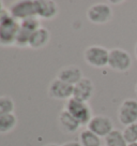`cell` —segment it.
I'll list each match as a JSON object with an SVG mask.
<instances>
[{"label":"cell","instance_id":"1","mask_svg":"<svg viewBox=\"0 0 137 146\" xmlns=\"http://www.w3.org/2000/svg\"><path fill=\"white\" fill-rule=\"evenodd\" d=\"M18 29L19 22L12 17L10 13L3 11L0 15V45H14L18 33Z\"/></svg>","mask_w":137,"mask_h":146},{"label":"cell","instance_id":"2","mask_svg":"<svg viewBox=\"0 0 137 146\" xmlns=\"http://www.w3.org/2000/svg\"><path fill=\"white\" fill-rule=\"evenodd\" d=\"M64 110H67L82 126H86L92 118L91 109L87 102L71 98L67 101Z\"/></svg>","mask_w":137,"mask_h":146},{"label":"cell","instance_id":"3","mask_svg":"<svg viewBox=\"0 0 137 146\" xmlns=\"http://www.w3.org/2000/svg\"><path fill=\"white\" fill-rule=\"evenodd\" d=\"M84 59L93 68H104L108 66L109 50H107V48H105L104 46L91 45L87 47L84 52Z\"/></svg>","mask_w":137,"mask_h":146},{"label":"cell","instance_id":"4","mask_svg":"<svg viewBox=\"0 0 137 146\" xmlns=\"http://www.w3.org/2000/svg\"><path fill=\"white\" fill-rule=\"evenodd\" d=\"M10 15L17 22H23L27 18L38 17L36 0H22L11 5Z\"/></svg>","mask_w":137,"mask_h":146},{"label":"cell","instance_id":"5","mask_svg":"<svg viewBox=\"0 0 137 146\" xmlns=\"http://www.w3.org/2000/svg\"><path fill=\"white\" fill-rule=\"evenodd\" d=\"M88 21L96 25H103L108 23L113 18V9L107 3H94L87 10Z\"/></svg>","mask_w":137,"mask_h":146},{"label":"cell","instance_id":"6","mask_svg":"<svg viewBox=\"0 0 137 146\" xmlns=\"http://www.w3.org/2000/svg\"><path fill=\"white\" fill-rule=\"evenodd\" d=\"M132 66V57L126 50L122 48H113L109 50L108 67L118 72H125Z\"/></svg>","mask_w":137,"mask_h":146},{"label":"cell","instance_id":"7","mask_svg":"<svg viewBox=\"0 0 137 146\" xmlns=\"http://www.w3.org/2000/svg\"><path fill=\"white\" fill-rule=\"evenodd\" d=\"M41 27L40 26V22L37 17L27 18L23 22H19V29L18 33L16 36V41H15V45L19 46V47H24V46H28L29 44V40L32 33L36 31L37 29Z\"/></svg>","mask_w":137,"mask_h":146},{"label":"cell","instance_id":"8","mask_svg":"<svg viewBox=\"0 0 137 146\" xmlns=\"http://www.w3.org/2000/svg\"><path fill=\"white\" fill-rule=\"evenodd\" d=\"M87 129L100 137H106L114 130L113 120L105 115H96L92 116L87 125Z\"/></svg>","mask_w":137,"mask_h":146},{"label":"cell","instance_id":"9","mask_svg":"<svg viewBox=\"0 0 137 146\" xmlns=\"http://www.w3.org/2000/svg\"><path fill=\"white\" fill-rule=\"evenodd\" d=\"M118 120L125 127L137 123V100L126 99L120 104L118 110Z\"/></svg>","mask_w":137,"mask_h":146},{"label":"cell","instance_id":"10","mask_svg":"<svg viewBox=\"0 0 137 146\" xmlns=\"http://www.w3.org/2000/svg\"><path fill=\"white\" fill-rule=\"evenodd\" d=\"M74 86L55 78L48 87V95L56 100H68L73 98Z\"/></svg>","mask_w":137,"mask_h":146},{"label":"cell","instance_id":"11","mask_svg":"<svg viewBox=\"0 0 137 146\" xmlns=\"http://www.w3.org/2000/svg\"><path fill=\"white\" fill-rule=\"evenodd\" d=\"M94 94V85L90 78H82L79 82L74 85L73 98L79 101L88 102Z\"/></svg>","mask_w":137,"mask_h":146},{"label":"cell","instance_id":"12","mask_svg":"<svg viewBox=\"0 0 137 146\" xmlns=\"http://www.w3.org/2000/svg\"><path fill=\"white\" fill-rule=\"evenodd\" d=\"M57 78L62 82L70 84V85H76L82 78V71L78 67L75 66H68L60 70L57 74Z\"/></svg>","mask_w":137,"mask_h":146},{"label":"cell","instance_id":"13","mask_svg":"<svg viewBox=\"0 0 137 146\" xmlns=\"http://www.w3.org/2000/svg\"><path fill=\"white\" fill-rule=\"evenodd\" d=\"M37 14L39 17L44 19L54 18L58 13V7L55 1L51 0H36Z\"/></svg>","mask_w":137,"mask_h":146},{"label":"cell","instance_id":"14","mask_svg":"<svg viewBox=\"0 0 137 146\" xmlns=\"http://www.w3.org/2000/svg\"><path fill=\"white\" fill-rule=\"evenodd\" d=\"M49 31L44 27H40L39 29H37L36 31L32 33V36H30L29 40V44L28 46L31 47L33 50H41L44 46H46V44L49 41Z\"/></svg>","mask_w":137,"mask_h":146},{"label":"cell","instance_id":"15","mask_svg":"<svg viewBox=\"0 0 137 146\" xmlns=\"http://www.w3.org/2000/svg\"><path fill=\"white\" fill-rule=\"evenodd\" d=\"M59 125L60 128L67 133L76 132L82 126L67 110H63L59 114Z\"/></svg>","mask_w":137,"mask_h":146},{"label":"cell","instance_id":"16","mask_svg":"<svg viewBox=\"0 0 137 146\" xmlns=\"http://www.w3.org/2000/svg\"><path fill=\"white\" fill-rule=\"evenodd\" d=\"M79 143L82 146H102L101 137L94 134L89 129H84L80 132Z\"/></svg>","mask_w":137,"mask_h":146},{"label":"cell","instance_id":"17","mask_svg":"<svg viewBox=\"0 0 137 146\" xmlns=\"http://www.w3.org/2000/svg\"><path fill=\"white\" fill-rule=\"evenodd\" d=\"M17 125V117L11 113L3 116H0V134L9 133Z\"/></svg>","mask_w":137,"mask_h":146},{"label":"cell","instance_id":"18","mask_svg":"<svg viewBox=\"0 0 137 146\" xmlns=\"http://www.w3.org/2000/svg\"><path fill=\"white\" fill-rule=\"evenodd\" d=\"M105 146H128V142L125 141L122 131L114 129L105 137Z\"/></svg>","mask_w":137,"mask_h":146},{"label":"cell","instance_id":"19","mask_svg":"<svg viewBox=\"0 0 137 146\" xmlns=\"http://www.w3.org/2000/svg\"><path fill=\"white\" fill-rule=\"evenodd\" d=\"M14 111V102L8 96H0V116L11 114Z\"/></svg>","mask_w":137,"mask_h":146},{"label":"cell","instance_id":"20","mask_svg":"<svg viewBox=\"0 0 137 146\" xmlns=\"http://www.w3.org/2000/svg\"><path fill=\"white\" fill-rule=\"evenodd\" d=\"M122 133H123L124 139L128 142V144L137 143V123L126 126L123 129Z\"/></svg>","mask_w":137,"mask_h":146},{"label":"cell","instance_id":"21","mask_svg":"<svg viewBox=\"0 0 137 146\" xmlns=\"http://www.w3.org/2000/svg\"><path fill=\"white\" fill-rule=\"evenodd\" d=\"M61 146H82V145H80V143H79V142L68 141V142H65V143H63Z\"/></svg>","mask_w":137,"mask_h":146},{"label":"cell","instance_id":"22","mask_svg":"<svg viewBox=\"0 0 137 146\" xmlns=\"http://www.w3.org/2000/svg\"><path fill=\"white\" fill-rule=\"evenodd\" d=\"M5 10H3V5H2V2L0 1V15L2 14V12H3Z\"/></svg>","mask_w":137,"mask_h":146},{"label":"cell","instance_id":"23","mask_svg":"<svg viewBox=\"0 0 137 146\" xmlns=\"http://www.w3.org/2000/svg\"><path fill=\"white\" fill-rule=\"evenodd\" d=\"M135 57H136V59H137V43H136V45H135Z\"/></svg>","mask_w":137,"mask_h":146},{"label":"cell","instance_id":"24","mask_svg":"<svg viewBox=\"0 0 137 146\" xmlns=\"http://www.w3.org/2000/svg\"><path fill=\"white\" fill-rule=\"evenodd\" d=\"M45 146H59V145H57V144H54V143H50V144H47V145Z\"/></svg>","mask_w":137,"mask_h":146},{"label":"cell","instance_id":"25","mask_svg":"<svg viewBox=\"0 0 137 146\" xmlns=\"http://www.w3.org/2000/svg\"><path fill=\"white\" fill-rule=\"evenodd\" d=\"M128 146H137V143H132V144H128Z\"/></svg>","mask_w":137,"mask_h":146},{"label":"cell","instance_id":"26","mask_svg":"<svg viewBox=\"0 0 137 146\" xmlns=\"http://www.w3.org/2000/svg\"><path fill=\"white\" fill-rule=\"evenodd\" d=\"M135 91H136V95H137V84H136V87H135Z\"/></svg>","mask_w":137,"mask_h":146}]
</instances>
